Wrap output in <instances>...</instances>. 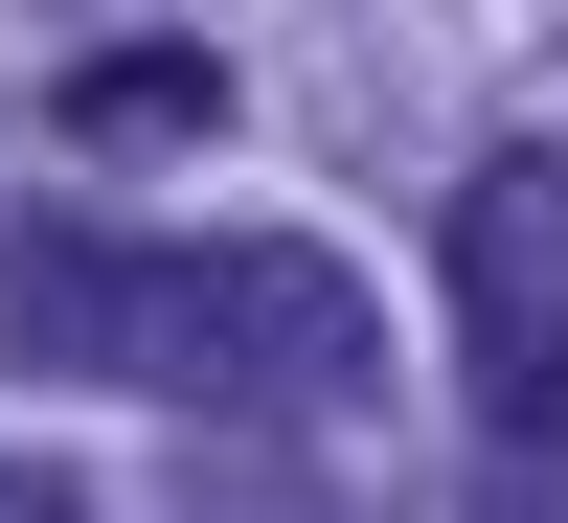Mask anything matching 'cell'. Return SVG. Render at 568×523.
<instances>
[{"label": "cell", "instance_id": "obj_2", "mask_svg": "<svg viewBox=\"0 0 568 523\" xmlns=\"http://www.w3.org/2000/svg\"><path fill=\"white\" fill-rule=\"evenodd\" d=\"M455 319H478V433L524 479V523H568V160L455 182Z\"/></svg>", "mask_w": 568, "mask_h": 523}, {"label": "cell", "instance_id": "obj_4", "mask_svg": "<svg viewBox=\"0 0 568 523\" xmlns=\"http://www.w3.org/2000/svg\"><path fill=\"white\" fill-rule=\"evenodd\" d=\"M0 523H91V501H69V479H45V455H0Z\"/></svg>", "mask_w": 568, "mask_h": 523}, {"label": "cell", "instance_id": "obj_1", "mask_svg": "<svg viewBox=\"0 0 568 523\" xmlns=\"http://www.w3.org/2000/svg\"><path fill=\"white\" fill-rule=\"evenodd\" d=\"M0 364L69 388H160V410H387V296L318 228H0Z\"/></svg>", "mask_w": 568, "mask_h": 523}, {"label": "cell", "instance_id": "obj_3", "mask_svg": "<svg viewBox=\"0 0 568 523\" xmlns=\"http://www.w3.org/2000/svg\"><path fill=\"white\" fill-rule=\"evenodd\" d=\"M205 114H227V69H205V46H91V69H69V137H91V160L205 137Z\"/></svg>", "mask_w": 568, "mask_h": 523}]
</instances>
